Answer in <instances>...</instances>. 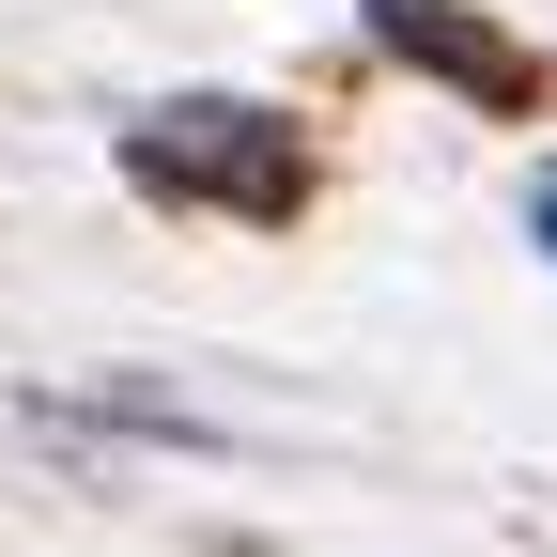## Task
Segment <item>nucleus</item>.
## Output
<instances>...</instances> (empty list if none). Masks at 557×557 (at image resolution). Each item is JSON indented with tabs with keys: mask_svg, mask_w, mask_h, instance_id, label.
Wrapping results in <instances>:
<instances>
[{
	"mask_svg": "<svg viewBox=\"0 0 557 557\" xmlns=\"http://www.w3.org/2000/svg\"><path fill=\"white\" fill-rule=\"evenodd\" d=\"M124 171L156 186V201H233V218H295V186H310L295 124L248 109V94H171V109H139V124H124Z\"/></svg>",
	"mask_w": 557,
	"mask_h": 557,
	"instance_id": "obj_1",
	"label": "nucleus"
},
{
	"mask_svg": "<svg viewBox=\"0 0 557 557\" xmlns=\"http://www.w3.org/2000/svg\"><path fill=\"white\" fill-rule=\"evenodd\" d=\"M527 233H542V248H557V171H542V186H527Z\"/></svg>",
	"mask_w": 557,
	"mask_h": 557,
	"instance_id": "obj_3",
	"label": "nucleus"
},
{
	"mask_svg": "<svg viewBox=\"0 0 557 557\" xmlns=\"http://www.w3.org/2000/svg\"><path fill=\"white\" fill-rule=\"evenodd\" d=\"M372 47H403L418 78H449V94H527V47H496L480 16H449V0H372Z\"/></svg>",
	"mask_w": 557,
	"mask_h": 557,
	"instance_id": "obj_2",
	"label": "nucleus"
}]
</instances>
